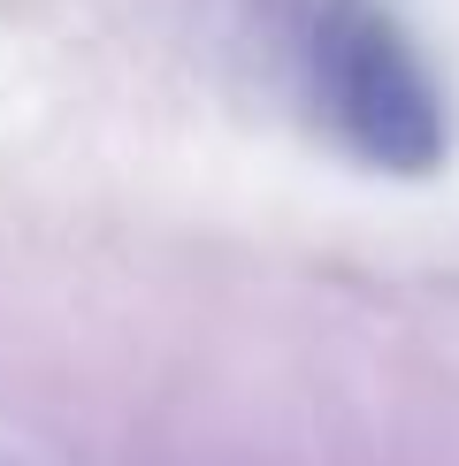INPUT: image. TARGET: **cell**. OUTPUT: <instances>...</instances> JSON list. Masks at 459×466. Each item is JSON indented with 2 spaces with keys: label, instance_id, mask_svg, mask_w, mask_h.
Listing matches in <instances>:
<instances>
[{
  "label": "cell",
  "instance_id": "1",
  "mask_svg": "<svg viewBox=\"0 0 459 466\" xmlns=\"http://www.w3.org/2000/svg\"><path fill=\"white\" fill-rule=\"evenodd\" d=\"M283 62V85L314 115V130L382 168V177H429L452 146V115L436 69L421 62L413 31L382 0H238Z\"/></svg>",
  "mask_w": 459,
  "mask_h": 466
}]
</instances>
